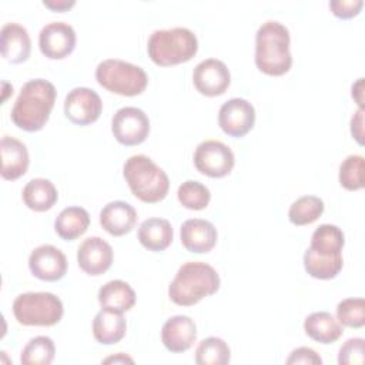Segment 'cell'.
Wrapping results in <instances>:
<instances>
[{
    "mask_svg": "<svg viewBox=\"0 0 365 365\" xmlns=\"http://www.w3.org/2000/svg\"><path fill=\"white\" fill-rule=\"evenodd\" d=\"M56 87L44 78L29 80L23 84L11 108L13 123L24 131H38L48 121L56 101Z\"/></svg>",
    "mask_w": 365,
    "mask_h": 365,
    "instance_id": "cell-1",
    "label": "cell"
},
{
    "mask_svg": "<svg viewBox=\"0 0 365 365\" xmlns=\"http://www.w3.org/2000/svg\"><path fill=\"white\" fill-rule=\"evenodd\" d=\"M289 31L277 21L262 23L255 34V64L259 71L268 76H282L292 66L289 51Z\"/></svg>",
    "mask_w": 365,
    "mask_h": 365,
    "instance_id": "cell-2",
    "label": "cell"
},
{
    "mask_svg": "<svg viewBox=\"0 0 365 365\" xmlns=\"http://www.w3.org/2000/svg\"><path fill=\"white\" fill-rule=\"evenodd\" d=\"M221 284L218 272L201 261L182 264L168 287L170 299L180 307H190L218 291Z\"/></svg>",
    "mask_w": 365,
    "mask_h": 365,
    "instance_id": "cell-3",
    "label": "cell"
},
{
    "mask_svg": "<svg viewBox=\"0 0 365 365\" xmlns=\"http://www.w3.org/2000/svg\"><path fill=\"white\" fill-rule=\"evenodd\" d=\"M123 174L131 192L143 202H158L168 194V175L144 154L128 157L123 165Z\"/></svg>",
    "mask_w": 365,
    "mask_h": 365,
    "instance_id": "cell-4",
    "label": "cell"
},
{
    "mask_svg": "<svg viewBox=\"0 0 365 365\" xmlns=\"http://www.w3.org/2000/svg\"><path fill=\"white\" fill-rule=\"evenodd\" d=\"M197 36L187 27L155 30L147 43L150 58L163 67L190 61L197 54Z\"/></svg>",
    "mask_w": 365,
    "mask_h": 365,
    "instance_id": "cell-5",
    "label": "cell"
},
{
    "mask_svg": "<svg viewBox=\"0 0 365 365\" xmlns=\"http://www.w3.org/2000/svg\"><path fill=\"white\" fill-rule=\"evenodd\" d=\"M96 80L106 90L127 97L141 94L148 83L140 66L120 58L103 60L96 68Z\"/></svg>",
    "mask_w": 365,
    "mask_h": 365,
    "instance_id": "cell-6",
    "label": "cell"
},
{
    "mask_svg": "<svg viewBox=\"0 0 365 365\" xmlns=\"http://www.w3.org/2000/svg\"><path fill=\"white\" fill-rule=\"evenodd\" d=\"M13 314L26 327H51L60 322L64 308L61 299L51 292H24L16 297Z\"/></svg>",
    "mask_w": 365,
    "mask_h": 365,
    "instance_id": "cell-7",
    "label": "cell"
},
{
    "mask_svg": "<svg viewBox=\"0 0 365 365\" xmlns=\"http://www.w3.org/2000/svg\"><path fill=\"white\" fill-rule=\"evenodd\" d=\"M234 163L232 150L218 140H205L194 151L195 168L211 178H221L230 174Z\"/></svg>",
    "mask_w": 365,
    "mask_h": 365,
    "instance_id": "cell-8",
    "label": "cell"
},
{
    "mask_svg": "<svg viewBox=\"0 0 365 365\" xmlns=\"http://www.w3.org/2000/svg\"><path fill=\"white\" fill-rule=\"evenodd\" d=\"M111 131L120 144L137 145L148 137L150 120L141 108L123 107L113 115Z\"/></svg>",
    "mask_w": 365,
    "mask_h": 365,
    "instance_id": "cell-9",
    "label": "cell"
},
{
    "mask_svg": "<svg viewBox=\"0 0 365 365\" xmlns=\"http://www.w3.org/2000/svg\"><path fill=\"white\" fill-rule=\"evenodd\" d=\"M103 110L100 96L88 87H76L64 98V115L77 125H88L98 120Z\"/></svg>",
    "mask_w": 365,
    "mask_h": 365,
    "instance_id": "cell-10",
    "label": "cell"
},
{
    "mask_svg": "<svg viewBox=\"0 0 365 365\" xmlns=\"http://www.w3.org/2000/svg\"><path fill=\"white\" fill-rule=\"evenodd\" d=\"M255 123V108L245 98L234 97L225 101L218 111L221 130L231 137H244Z\"/></svg>",
    "mask_w": 365,
    "mask_h": 365,
    "instance_id": "cell-11",
    "label": "cell"
},
{
    "mask_svg": "<svg viewBox=\"0 0 365 365\" xmlns=\"http://www.w3.org/2000/svg\"><path fill=\"white\" fill-rule=\"evenodd\" d=\"M192 81L198 93L215 97L225 93L231 83V74L224 61L218 58H205L195 66Z\"/></svg>",
    "mask_w": 365,
    "mask_h": 365,
    "instance_id": "cell-12",
    "label": "cell"
},
{
    "mask_svg": "<svg viewBox=\"0 0 365 365\" xmlns=\"http://www.w3.org/2000/svg\"><path fill=\"white\" fill-rule=\"evenodd\" d=\"M38 47L47 58H64L76 47V31L66 21H51L40 30Z\"/></svg>",
    "mask_w": 365,
    "mask_h": 365,
    "instance_id": "cell-13",
    "label": "cell"
},
{
    "mask_svg": "<svg viewBox=\"0 0 365 365\" xmlns=\"http://www.w3.org/2000/svg\"><path fill=\"white\" fill-rule=\"evenodd\" d=\"M29 268L31 274L41 281H57L67 272V258L57 247L43 244L31 251Z\"/></svg>",
    "mask_w": 365,
    "mask_h": 365,
    "instance_id": "cell-14",
    "label": "cell"
},
{
    "mask_svg": "<svg viewBox=\"0 0 365 365\" xmlns=\"http://www.w3.org/2000/svg\"><path fill=\"white\" fill-rule=\"evenodd\" d=\"M77 262L86 274L101 275L111 267L113 248L100 237H88L77 250Z\"/></svg>",
    "mask_w": 365,
    "mask_h": 365,
    "instance_id": "cell-15",
    "label": "cell"
},
{
    "mask_svg": "<svg viewBox=\"0 0 365 365\" xmlns=\"http://www.w3.org/2000/svg\"><path fill=\"white\" fill-rule=\"evenodd\" d=\"M195 339V322L187 315H174L168 318L161 328V341L171 352L177 354L190 349Z\"/></svg>",
    "mask_w": 365,
    "mask_h": 365,
    "instance_id": "cell-16",
    "label": "cell"
},
{
    "mask_svg": "<svg viewBox=\"0 0 365 365\" xmlns=\"http://www.w3.org/2000/svg\"><path fill=\"white\" fill-rule=\"evenodd\" d=\"M180 235L184 248L195 254L210 252L214 248L218 237L214 224L202 218H190L184 221Z\"/></svg>",
    "mask_w": 365,
    "mask_h": 365,
    "instance_id": "cell-17",
    "label": "cell"
},
{
    "mask_svg": "<svg viewBox=\"0 0 365 365\" xmlns=\"http://www.w3.org/2000/svg\"><path fill=\"white\" fill-rule=\"evenodd\" d=\"M1 56L13 64L23 63L29 58L31 50L30 36L19 23H6L0 31Z\"/></svg>",
    "mask_w": 365,
    "mask_h": 365,
    "instance_id": "cell-18",
    "label": "cell"
},
{
    "mask_svg": "<svg viewBox=\"0 0 365 365\" xmlns=\"http://www.w3.org/2000/svg\"><path fill=\"white\" fill-rule=\"evenodd\" d=\"M135 222L137 211L125 201H110L100 211V224L113 237L128 234Z\"/></svg>",
    "mask_w": 365,
    "mask_h": 365,
    "instance_id": "cell-19",
    "label": "cell"
},
{
    "mask_svg": "<svg viewBox=\"0 0 365 365\" xmlns=\"http://www.w3.org/2000/svg\"><path fill=\"white\" fill-rule=\"evenodd\" d=\"M1 154V177L4 180H17L26 174L29 168L27 147L17 138L3 135L0 141Z\"/></svg>",
    "mask_w": 365,
    "mask_h": 365,
    "instance_id": "cell-20",
    "label": "cell"
},
{
    "mask_svg": "<svg viewBox=\"0 0 365 365\" xmlns=\"http://www.w3.org/2000/svg\"><path fill=\"white\" fill-rule=\"evenodd\" d=\"M98 302L103 309L114 312L130 311L135 304V292L128 282L123 279H113L106 282L98 289Z\"/></svg>",
    "mask_w": 365,
    "mask_h": 365,
    "instance_id": "cell-21",
    "label": "cell"
},
{
    "mask_svg": "<svg viewBox=\"0 0 365 365\" xmlns=\"http://www.w3.org/2000/svg\"><path fill=\"white\" fill-rule=\"evenodd\" d=\"M127 329V322L123 314L101 309L93 319V335L97 342L103 345H113L120 342Z\"/></svg>",
    "mask_w": 365,
    "mask_h": 365,
    "instance_id": "cell-22",
    "label": "cell"
},
{
    "mask_svg": "<svg viewBox=\"0 0 365 365\" xmlns=\"http://www.w3.org/2000/svg\"><path fill=\"white\" fill-rule=\"evenodd\" d=\"M304 329L311 339L325 345L338 341L344 332L339 321L327 311L309 314L304 321Z\"/></svg>",
    "mask_w": 365,
    "mask_h": 365,
    "instance_id": "cell-23",
    "label": "cell"
},
{
    "mask_svg": "<svg viewBox=\"0 0 365 365\" xmlns=\"http://www.w3.org/2000/svg\"><path fill=\"white\" fill-rule=\"evenodd\" d=\"M138 240L148 251H163L173 241V227L165 218H147L140 224Z\"/></svg>",
    "mask_w": 365,
    "mask_h": 365,
    "instance_id": "cell-24",
    "label": "cell"
},
{
    "mask_svg": "<svg viewBox=\"0 0 365 365\" xmlns=\"http://www.w3.org/2000/svg\"><path fill=\"white\" fill-rule=\"evenodd\" d=\"M21 197L27 208L37 212H43L50 210L56 204L58 192L50 180L33 178L24 185Z\"/></svg>",
    "mask_w": 365,
    "mask_h": 365,
    "instance_id": "cell-25",
    "label": "cell"
},
{
    "mask_svg": "<svg viewBox=\"0 0 365 365\" xmlns=\"http://www.w3.org/2000/svg\"><path fill=\"white\" fill-rule=\"evenodd\" d=\"M90 225V215L81 207H67L54 220V231L66 241H73L83 235Z\"/></svg>",
    "mask_w": 365,
    "mask_h": 365,
    "instance_id": "cell-26",
    "label": "cell"
},
{
    "mask_svg": "<svg viewBox=\"0 0 365 365\" xmlns=\"http://www.w3.org/2000/svg\"><path fill=\"white\" fill-rule=\"evenodd\" d=\"M344 259L342 254L339 255H324L315 252L309 247L304 252V267L305 271L318 279H331L339 274L342 269Z\"/></svg>",
    "mask_w": 365,
    "mask_h": 365,
    "instance_id": "cell-27",
    "label": "cell"
},
{
    "mask_svg": "<svg viewBox=\"0 0 365 365\" xmlns=\"http://www.w3.org/2000/svg\"><path fill=\"white\" fill-rule=\"evenodd\" d=\"M344 244L345 237L339 227L322 224L312 232L309 248L324 255H339L342 254Z\"/></svg>",
    "mask_w": 365,
    "mask_h": 365,
    "instance_id": "cell-28",
    "label": "cell"
},
{
    "mask_svg": "<svg viewBox=\"0 0 365 365\" xmlns=\"http://www.w3.org/2000/svg\"><path fill=\"white\" fill-rule=\"evenodd\" d=\"M324 208V201L319 197L302 195L291 204L288 218L294 225H308L322 215Z\"/></svg>",
    "mask_w": 365,
    "mask_h": 365,
    "instance_id": "cell-29",
    "label": "cell"
},
{
    "mask_svg": "<svg viewBox=\"0 0 365 365\" xmlns=\"http://www.w3.org/2000/svg\"><path fill=\"white\" fill-rule=\"evenodd\" d=\"M230 359V346L224 339L217 336L202 339L195 349V362L198 365H225Z\"/></svg>",
    "mask_w": 365,
    "mask_h": 365,
    "instance_id": "cell-30",
    "label": "cell"
},
{
    "mask_svg": "<svg viewBox=\"0 0 365 365\" xmlns=\"http://www.w3.org/2000/svg\"><path fill=\"white\" fill-rule=\"evenodd\" d=\"M56 355V346L51 338L38 335L31 338L23 348L20 362L23 365H50Z\"/></svg>",
    "mask_w": 365,
    "mask_h": 365,
    "instance_id": "cell-31",
    "label": "cell"
},
{
    "mask_svg": "<svg viewBox=\"0 0 365 365\" xmlns=\"http://www.w3.org/2000/svg\"><path fill=\"white\" fill-rule=\"evenodd\" d=\"M178 201L188 210H204L211 198L210 190L195 180L184 181L177 191Z\"/></svg>",
    "mask_w": 365,
    "mask_h": 365,
    "instance_id": "cell-32",
    "label": "cell"
},
{
    "mask_svg": "<svg viewBox=\"0 0 365 365\" xmlns=\"http://www.w3.org/2000/svg\"><path fill=\"white\" fill-rule=\"evenodd\" d=\"M365 161L362 155H348L339 165V182L345 190L356 191L364 187Z\"/></svg>",
    "mask_w": 365,
    "mask_h": 365,
    "instance_id": "cell-33",
    "label": "cell"
},
{
    "mask_svg": "<svg viewBox=\"0 0 365 365\" xmlns=\"http://www.w3.org/2000/svg\"><path fill=\"white\" fill-rule=\"evenodd\" d=\"M336 319L341 325L349 328H362L365 325L364 298H345L336 305Z\"/></svg>",
    "mask_w": 365,
    "mask_h": 365,
    "instance_id": "cell-34",
    "label": "cell"
},
{
    "mask_svg": "<svg viewBox=\"0 0 365 365\" xmlns=\"http://www.w3.org/2000/svg\"><path fill=\"white\" fill-rule=\"evenodd\" d=\"M365 361V341L364 338H349L338 354L339 365H362Z\"/></svg>",
    "mask_w": 365,
    "mask_h": 365,
    "instance_id": "cell-35",
    "label": "cell"
},
{
    "mask_svg": "<svg viewBox=\"0 0 365 365\" xmlns=\"http://www.w3.org/2000/svg\"><path fill=\"white\" fill-rule=\"evenodd\" d=\"M364 6L362 0H331L329 9L338 19H352Z\"/></svg>",
    "mask_w": 365,
    "mask_h": 365,
    "instance_id": "cell-36",
    "label": "cell"
},
{
    "mask_svg": "<svg viewBox=\"0 0 365 365\" xmlns=\"http://www.w3.org/2000/svg\"><path fill=\"white\" fill-rule=\"evenodd\" d=\"M288 365L292 364H304V365H321L322 359L321 356L311 348L307 346H299L297 349H294L289 356L285 361Z\"/></svg>",
    "mask_w": 365,
    "mask_h": 365,
    "instance_id": "cell-37",
    "label": "cell"
},
{
    "mask_svg": "<svg viewBox=\"0 0 365 365\" xmlns=\"http://www.w3.org/2000/svg\"><path fill=\"white\" fill-rule=\"evenodd\" d=\"M362 124H364V108H358V110L354 113L352 118H351V134H352V137H354L359 144L364 143V140H362V137H364Z\"/></svg>",
    "mask_w": 365,
    "mask_h": 365,
    "instance_id": "cell-38",
    "label": "cell"
},
{
    "mask_svg": "<svg viewBox=\"0 0 365 365\" xmlns=\"http://www.w3.org/2000/svg\"><path fill=\"white\" fill-rule=\"evenodd\" d=\"M43 4L54 11H64L71 9L76 4V1L74 0H44Z\"/></svg>",
    "mask_w": 365,
    "mask_h": 365,
    "instance_id": "cell-39",
    "label": "cell"
},
{
    "mask_svg": "<svg viewBox=\"0 0 365 365\" xmlns=\"http://www.w3.org/2000/svg\"><path fill=\"white\" fill-rule=\"evenodd\" d=\"M364 78H358L355 84H352V97L356 100L359 108H364Z\"/></svg>",
    "mask_w": 365,
    "mask_h": 365,
    "instance_id": "cell-40",
    "label": "cell"
},
{
    "mask_svg": "<svg viewBox=\"0 0 365 365\" xmlns=\"http://www.w3.org/2000/svg\"><path fill=\"white\" fill-rule=\"evenodd\" d=\"M110 362H114V364H125V362H130V364H133V359L130 358V356H127L125 354H123V352H118L117 355H114V356H108V358H106L104 359V364H110Z\"/></svg>",
    "mask_w": 365,
    "mask_h": 365,
    "instance_id": "cell-41",
    "label": "cell"
}]
</instances>
